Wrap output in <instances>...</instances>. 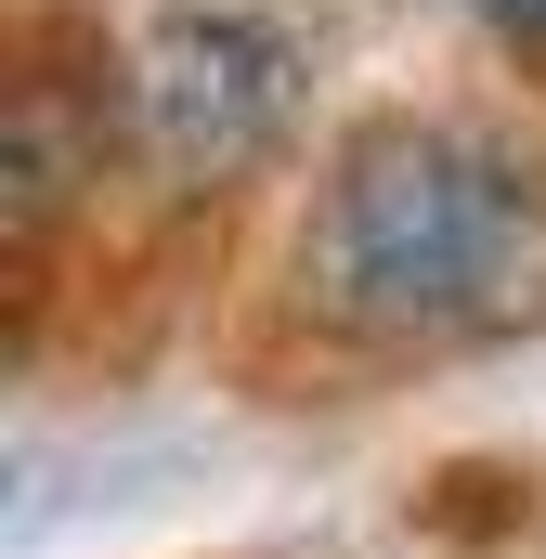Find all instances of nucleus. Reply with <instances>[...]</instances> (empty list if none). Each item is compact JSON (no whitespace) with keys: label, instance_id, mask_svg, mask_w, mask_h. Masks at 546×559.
I'll list each match as a JSON object with an SVG mask.
<instances>
[{"label":"nucleus","instance_id":"nucleus-1","mask_svg":"<svg viewBox=\"0 0 546 559\" xmlns=\"http://www.w3.org/2000/svg\"><path fill=\"white\" fill-rule=\"evenodd\" d=\"M312 325L365 352H482L546 312V169L482 118H365L299 222Z\"/></svg>","mask_w":546,"mask_h":559},{"label":"nucleus","instance_id":"nucleus-2","mask_svg":"<svg viewBox=\"0 0 546 559\" xmlns=\"http://www.w3.org/2000/svg\"><path fill=\"white\" fill-rule=\"evenodd\" d=\"M286 118H299V52L273 39L261 13H235V0L156 13L131 39V66H118V131H131V156L169 195L248 182L286 143Z\"/></svg>","mask_w":546,"mask_h":559},{"label":"nucleus","instance_id":"nucleus-3","mask_svg":"<svg viewBox=\"0 0 546 559\" xmlns=\"http://www.w3.org/2000/svg\"><path fill=\"white\" fill-rule=\"evenodd\" d=\"M468 13H482L495 39H534V52H546V0H468Z\"/></svg>","mask_w":546,"mask_h":559}]
</instances>
